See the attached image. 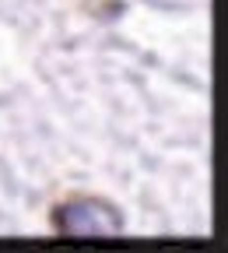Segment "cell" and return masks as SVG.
<instances>
[{"mask_svg": "<svg viewBox=\"0 0 228 253\" xmlns=\"http://www.w3.org/2000/svg\"><path fill=\"white\" fill-rule=\"evenodd\" d=\"M53 229L60 236H116L123 229V218L109 201L74 197L53 211Z\"/></svg>", "mask_w": 228, "mask_h": 253, "instance_id": "6da1fadb", "label": "cell"}]
</instances>
